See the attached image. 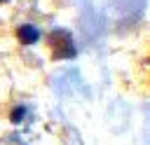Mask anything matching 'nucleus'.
I'll use <instances>...</instances> for the list:
<instances>
[{
  "instance_id": "nucleus-1",
  "label": "nucleus",
  "mask_w": 150,
  "mask_h": 145,
  "mask_svg": "<svg viewBox=\"0 0 150 145\" xmlns=\"http://www.w3.org/2000/svg\"><path fill=\"white\" fill-rule=\"evenodd\" d=\"M49 44H52V49H54V58H70V56H75V44H73L70 35L63 33V30L52 33Z\"/></svg>"
},
{
  "instance_id": "nucleus-2",
  "label": "nucleus",
  "mask_w": 150,
  "mask_h": 145,
  "mask_svg": "<svg viewBox=\"0 0 150 145\" xmlns=\"http://www.w3.org/2000/svg\"><path fill=\"white\" fill-rule=\"evenodd\" d=\"M16 37H19L23 44H33V42L40 40V30H38L35 26H30V23H23V26L16 28Z\"/></svg>"
},
{
  "instance_id": "nucleus-3",
  "label": "nucleus",
  "mask_w": 150,
  "mask_h": 145,
  "mask_svg": "<svg viewBox=\"0 0 150 145\" xmlns=\"http://www.w3.org/2000/svg\"><path fill=\"white\" fill-rule=\"evenodd\" d=\"M23 117H26V108H23V105L14 108V112H12V122H14V124H19V122H21Z\"/></svg>"
},
{
  "instance_id": "nucleus-4",
  "label": "nucleus",
  "mask_w": 150,
  "mask_h": 145,
  "mask_svg": "<svg viewBox=\"0 0 150 145\" xmlns=\"http://www.w3.org/2000/svg\"><path fill=\"white\" fill-rule=\"evenodd\" d=\"M0 2H5V0H0Z\"/></svg>"
}]
</instances>
